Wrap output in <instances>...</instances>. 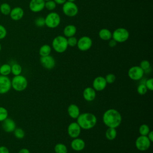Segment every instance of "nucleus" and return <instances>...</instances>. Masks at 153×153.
<instances>
[{"label":"nucleus","instance_id":"nucleus-31","mask_svg":"<svg viewBox=\"0 0 153 153\" xmlns=\"http://www.w3.org/2000/svg\"><path fill=\"white\" fill-rule=\"evenodd\" d=\"M13 133L14 136L19 139H22L24 138L25 136V132L22 128H16Z\"/></svg>","mask_w":153,"mask_h":153},{"label":"nucleus","instance_id":"nucleus-33","mask_svg":"<svg viewBox=\"0 0 153 153\" xmlns=\"http://www.w3.org/2000/svg\"><path fill=\"white\" fill-rule=\"evenodd\" d=\"M8 116V112L7 109L3 106H0V122H2L5 120Z\"/></svg>","mask_w":153,"mask_h":153},{"label":"nucleus","instance_id":"nucleus-47","mask_svg":"<svg viewBox=\"0 0 153 153\" xmlns=\"http://www.w3.org/2000/svg\"><path fill=\"white\" fill-rule=\"evenodd\" d=\"M44 1H50V0H44Z\"/></svg>","mask_w":153,"mask_h":153},{"label":"nucleus","instance_id":"nucleus-13","mask_svg":"<svg viewBox=\"0 0 153 153\" xmlns=\"http://www.w3.org/2000/svg\"><path fill=\"white\" fill-rule=\"evenodd\" d=\"M81 131V128L76 122L70 123L67 128L68 135L72 139L78 137Z\"/></svg>","mask_w":153,"mask_h":153},{"label":"nucleus","instance_id":"nucleus-12","mask_svg":"<svg viewBox=\"0 0 153 153\" xmlns=\"http://www.w3.org/2000/svg\"><path fill=\"white\" fill-rule=\"evenodd\" d=\"M39 60L42 66L46 69L51 70L53 69L56 65V60L54 58L50 55L41 57Z\"/></svg>","mask_w":153,"mask_h":153},{"label":"nucleus","instance_id":"nucleus-15","mask_svg":"<svg viewBox=\"0 0 153 153\" xmlns=\"http://www.w3.org/2000/svg\"><path fill=\"white\" fill-rule=\"evenodd\" d=\"M29 8L33 13L40 12L45 8V1L30 0L29 4Z\"/></svg>","mask_w":153,"mask_h":153},{"label":"nucleus","instance_id":"nucleus-29","mask_svg":"<svg viewBox=\"0 0 153 153\" xmlns=\"http://www.w3.org/2000/svg\"><path fill=\"white\" fill-rule=\"evenodd\" d=\"M149 131H150V128L148 125L146 124H143L140 125L139 128V133L140 135L147 136V134Z\"/></svg>","mask_w":153,"mask_h":153},{"label":"nucleus","instance_id":"nucleus-3","mask_svg":"<svg viewBox=\"0 0 153 153\" xmlns=\"http://www.w3.org/2000/svg\"><path fill=\"white\" fill-rule=\"evenodd\" d=\"M51 45L56 52L59 53H64L68 47L67 38L65 36L58 35L53 39Z\"/></svg>","mask_w":153,"mask_h":153},{"label":"nucleus","instance_id":"nucleus-46","mask_svg":"<svg viewBox=\"0 0 153 153\" xmlns=\"http://www.w3.org/2000/svg\"><path fill=\"white\" fill-rule=\"evenodd\" d=\"M1 44L0 43V51H1Z\"/></svg>","mask_w":153,"mask_h":153},{"label":"nucleus","instance_id":"nucleus-24","mask_svg":"<svg viewBox=\"0 0 153 153\" xmlns=\"http://www.w3.org/2000/svg\"><path fill=\"white\" fill-rule=\"evenodd\" d=\"M51 52V47L48 44L42 45L39 49V54L41 57L50 55Z\"/></svg>","mask_w":153,"mask_h":153},{"label":"nucleus","instance_id":"nucleus-11","mask_svg":"<svg viewBox=\"0 0 153 153\" xmlns=\"http://www.w3.org/2000/svg\"><path fill=\"white\" fill-rule=\"evenodd\" d=\"M11 88V81L8 76L0 75V94L8 93Z\"/></svg>","mask_w":153,"mask_h":153},{"label":"nucleus","instance_id":"nucleus-14","mask_svg":"<svg viewBox=\"0 0 153 153\" xmlns=\"http://www.w3.org/2000/svg\"><path fill=\"white\" fill-rule=\"evenodd\" d=\"M107 82L105 80V77L102 76H99L96 77L93 81V88L97 91H101L103 90L106 85Z\"/></svg>","mask_w":153,"mask_h":153},{"label":"nucleus","instance_id":"nucleus-43","mask_svg":"<svg viewBox=\"0 0 153 153\" xmlns=\"http://www.w3.org/2000/svg\"><path fill=\"white\" fill-rule=\"evenodd\" d=\"M18 153H30V151L27 149V148H22L21 149L19 150V151L18 152Z\"/></svg>","mask_w":153,"mask_h":153},{"label":"nucleus","instance_id":"nucleus-10","mask_svg":"<svg viewBox=\"0 0 153 153\" xmlns=\"http://www.w3.org/2000/svg\"><path fill=\"white\" fill-rule=\"evenodd\" d=\"M93 44L92 39L88 36H83L79 38L77 41L76 46L81 51H85L90 49Z\"/></svg>","mask_w":153,"mask_h":153},{"label":"nucleus","instance_id":"nucleus-34","mask_svg":"<svg viewBox=\"0 0 153 153\" xmlns=\"http://www.w3.org/2000/svg\"><path fill=\"white\" fill-rule=\"evenodd\" d=\"M147 91L148 89L143 83H140L137 87V92L139 94L144 95L147 93Z\"/></svg>","mask_w":153,"mask_h":153},{"label":"nucleus","instance_id":"nucleus-39","mask_svg":"<svg viewBox=\"0 0 153 153\" xmlns=\"http://www.w3.org/2000/svg\"><path fill=\"white\" fill-rule=\"evenodd\" d=\"M7 35V30L6 28L0 24V40L4 39Z\"/></svg>","mask_w":153,"mask_h":153},{"label":"nucleus","instance_id":"nucleus-42","mask_svg":"<svg viewBox=\"0 0 153 153\" xmlns=\"http://www.w3.org/2000/svg\"><path fill=\"white\" fill-rule=\"evenodd\" d=\"M147 137H148V139H149V140L152 142H153V131H151L148 133V134H147Z\"/></svg>","mask_w":153,"mask_h":153},{"label":"nucleus","instance_id":"nucleus-41","mask_svg":"<svg viewBox=\"0 0 153 153\" xmlns=\"http://www.w3.org/2000/svg\"><path fill=\"white\" fill-rule=\"evenodd\" d=\"M117 42L114 39H112V38H111V39L109 40L108 45H109L110 47H111V48H113V47H114L115 46H116V45H117Z\"/></svg>","mask_w":153,"mask_h":153},{"label":"nucleus","instance_id":"nucleus-23","mask_svg":"<svg viewBox=\"0 0 153 153\" xmlns=\"http://www.w3.org/2000/svg\"><path fill=\"white\" fill-rule=\"evenodd\" d=\"M117 136V131L116 128L112 127H108L105 131V137L109 140H114Z\"/></svg>","mask_w":153,"mask_h":153},{"label":"nucleus","instance_id":"nucleus-9","mask_svg":"<svg viewBox=\"0 0 153 153\" xmlns=\"http://www.w3.org/2000/svg\"><path fill=\"white\" fill-rule=\"evenodd\" d=\"M145 72L139 66H133L129 68L128 71V77L133 81H139L141 79Z\"/></svg>","mask_w":153,"mask_h":153},{"label":"nucleus","instance_id":"nucleus-2","mask_svg":"<svg viewBox=\"0 0 153 153\" xmlns=\"http://www.w3.org/2000/svg\"><path fill=\"white\" fill-rule=\"evenodd\" d=\"M97 117L91 112L80 114L76 118V123L81 129L90 130L95 127L97 124Z\"/></svg>","mask_w":153,"mask_h":153},{"label":"nucleus","instance_id":"nucleus-37","mask_svg":"<svg viewBox=\"0 0 153 153\" xmlns=\"http://www.w3.org/2000/svg\"><path fill=\"white\" fill-rule=\"evenodd\" d=\"M107 84H112L116 79V76L113 74H108L105 77Z\"/></svg>","mask_w":153,"mask_h":153},{"label":"nucleus","instance_id":"nucleus-8","mask_svg":"<svg viewBox=\"0 0 153 153\" xmlns=\"http://www.w3.org/2000/svg\"><path fill=\"white\" fill-rule=\"evenodd\" d=\"M151 142L149 140L147 136L140 135L137 137L135 141V146L140 151H145L151 146Z\"/></svg>","mask_w":153,"mask_h":153},{"label":"nucleus","instance_id":"nucleus-44","mask_svg":"<svg viewBox=\"0 0 153 153\" xmlns=\"http://www.w3.org/2000/svg\"><path fill=\"white\" fill-rule=\"evenodd\" d=\"M56 4H59V5H63L66 1V0H53Z\"/></svg>","mask_w":153,"mask_h":153},{"label":"nucleus","instance_id":"nucleus-18","mask_svg":"<svg viewBox=\"0 0 153 153\" xmlns=\"http://www.w3.org/2000/svg\"><path fill=\"white\" fill-rule=\"evenodd\" d=\"M9 15L13 20L19 21L23 18L24 16V10L20 7H16L11 9Z\"/></svg>","mask_w":153,"mask_h":153},{"label":"nucleus","instance_id":"nucleus-27","mask_svg":"<svg viewBox=\"0 0 153 153\" xmlns=\"http://www.w3.org/2000/svg\"><path fill=\"white\" fill-rule=\"evenodd\" d=\"M11 10V7L10 5L8 3L4 2L0 5V12L4 16L9 15Z\"/></svg>","mask_w":153,"mask_h":153},{"label":"nucleus","instance_id":"nucleus-30","mask_svg":"<svg viewBox=\"0 0 153 153\" xmlns=\"http://www.w3.org/2000/svg\"><path fill=\"white\" fill-rule=\"evenodd\" d=\"M144 71V72L148 73V71H151V64L150 62L147 60H143L140 63L139 66Z\"/></svg>","mask_w":153,"mask_h":153},{"label":"nucleus","instance_id":"nucleus-36","mask_svg":"<svg viewBox=\"0 0 153 153\" xmlns=\"http://www.w3.org/2000/svg\"><path fill=\"white\" fill-rule=\"evenodd\" d=\"M77 41H78V39L74 36L67 38L68 45V46H70V47H75V46L76 45Z\"/></svg>","mask_w":153,"mask_h":153},{"label":"nucleus","instance_id":"nucleus-4","mask_svg":"<svg viewBox=\"0 0 153 153\" xmlns=\"http://www.w3.org/2000/svg\"><path fill=\"white\" fill-rule=\"evenodd\" d=\"M11 87L17 91H22L25 90L28 85L27 79L26 78L20 75L14 76L12 79H11Z\"/></svg>","mask_w":153,"mask_h":153},{"label":"nucleus","instance_id":"nucleus-45","mask_svg":"<svg viewBox=\"0 0 153 153\" xmlns=\"http://www.w3.org/2000/svg\"><path fill=\"white\" fill-rule=\"evenodd\" d=\"M66 1H69V2H75V0H66Z\"/></svg>","mask_w":153,"mask_h":153},{"label":"nucleus","instance_id":"nucleus-20","mask_svg":"<svg viewBox=\"0 0 153 153\" xmlns=\"http://www.w3.org/2000/svg\"><path fill=\"white\" fill-rule=\"evenodd\" d=\"M67 112L69 116L73 119H76L80 114V110L79 107L74 103H72L68 106L67 108Z\"/></svg>","mask_w":153,"mask_h":153},{"label":"nucleus","instance_id":"nucleus-7","mask_svg":"<svg viewBox=\"0 0 153 153\" xmlns=\"http://www.w3.org/2000/svg\"><path fill=\"white\" fill-rule=\"evenodd\" d=\"M62 11L65 16L72 17L77 15L78 13V7L74 2L66 1L63 4Z\"/></svg>","mask_w":153,"mask_h":153},{"label":"nucleus","instance_id":"nucleus-6","mask_svg":"<svg viewBox=\"0 0 153 153\" xmlns=\"http://www.w3.org/2000/svg\"><path fill=\"white\" fill-rule=\"evenodd\" d=\"M130 33L127 29L124 27H119L116 29L112 33V38L117 42H124L129 38Z\"/></svg>","mask_w":153,"mask_h":153},{"label":"nucleus","instance_id":"nucleus-26","mask_svg":"<svg viewBox=\"0 0 153 153\" xmlns=\"http://www.w3.org/2000/svg\"><path fill=\"white\" fill-rule=\"evenodd\" d=\"M22 72V68L19 63H15L11 65V73H12L14 76L20 75Z\"/></svg>","mask_w":153,"mask_h":153},{"label":"nucleus","instance_id":"nucleus-22","mask_svg":"<svg viewBox=\"0 0 153 153\" xmlns=\"http://www.w3.org/2000/svg\"><path fill=\"white\" fill-rule=\"evenodd\" d=\"M99 38L103 41H109L112 38V32L110 30L106 28H103L99 32Z\"/></svg>","mask_w":153,"mask_h":153},{"label":"nucleus","instance_id":"nucleus-21","mask_svg":"<svg viewBox=\"0 0 153 153\" xmlns=\"http://www.w3.org/2000/svg\"><path fill=\"white\" fill-rule=\"evenodd\" d=\"M76 33V27L74 25H68L63 29V33L66 38L74 36Z\"/></svg>","mask_w":153,"mask_h":153},{"label":"nucleus","instance_id":"nucleus-40","mask_svg":"<svg viewBox=\"0 0 153 153\" xmlns=\"http://www.w3.org/2000/svg\"><path fill=\"white\" fill-rule=\"evenodd\" d=\"M0 153H10V151L7 146H0Z\"/></svg>","mask_w":153,"mask_h":153},{"label":"nucleus","instance_id":"nucleus-16","mask_svg":"<svg viewBox=\"0 0 153 153\" xmlns=\"http://www.w3.org/2000/svg\"><path fill=\"white\" fill-rule=\"evenodd\" d=\"M16 128L15 121L10 118L7 117L2 121V128L6 133H12Z\"/></svg>","mask_w":153,"mask_h":153},{"label":"nucleus","instance_id":"nucleus-38","mask_svg":"<svg viewBox=\"0 0 153 153\" xmlns=\"http://www.w3.org/2000/svg\"><path fill=\"white\" fill-rule=\"evenodd\" d=\"M144 84L148 90H150V91L153 90V79L152 78L147 79L145 81Z\"/></svg>","mask_w":153,"mask_h":153},{"label":"nucleus","instance_id":"nucleus-1","mask_svg":"<svg viewBox=\"0 0 153 153\" xmlns=\"http://www.w3.org/2000/svg\"><path fill=\"white\" fill-rule=\"evenodd\" d=\"M102 121L108 127L117 128L121 123L122 116L117 109L111 108L103 113Z\"/></svg>","mask_w":153,"mask_h":153},{"label":"nucleus","instance_id":"nucleus-17","mask_svg":"<svg viewBox=\"0 0 153 153\" xmlns=\"http://www.w3.org/2000/svg\"><path fill=\"white\" fill-rule=\"evenodd\" d=\"M82 96L85 100L92 102L96 97V91L93 87H87L84 89Z\"/></svg>","mask_w":153,"mask_h":153},{"label":"nucleus","instance_id":"nucleus-19","mask_svg":"<svg viewBox=\"0 0 153 153\" xmlns=\"http://www.w3.org/2000/svg\"><path fill=\"white\" fill-rule=\"evenodd\" d=\"M71 146L72 149L75 151H81L84 149L85 143L83 139L76 137L73 139L71 143Z\"/></svg>","mask_w":153,"mask_h":153},{"label":"nucleus","instance_id":"nucleus-5","mask_svg":"<svg viewBox=\"0 0 153 153\" xmlns=\"http://www.w3.org/2000/svg\"><path fill=\"white\" fill-rule=\"evenodd\" d=\"M60 16L56 12H51L45 17V25L51 29L57 27L60 23Z\"/></svg>","mask_w":153,"mask_h":153},{"label":"nucleus","instance_id":"nucleus-28","mask_svg":"<svg viewBox=\"0 0 153 153\" xmlns=\"http://www.w3.org/2000/svg\"><path fill=\"white\" fill-rule=\"evenodd\" d=\"M54 149L56 153H68L67 146L62 143H58L56 144Z\"/></svg>","mask_w":153,"mask_h":153},{"label":"nucleus","instance_id":"nucleus-32","mask_svg":"<svg viewBox=\"0 0 153 153\" xmlns=\"http://www.w3.org/2000/svg\"><path fill=\"white\" fill-rule=\"evenodd\" d=\"M56 3L53 0L45 1V8L49 11L54 10L56 7Z\"/></svg>","mask_w":153,"mask_h":153},{"label":"nucleus","instance_id":"nucleus-35","mask_svg":"<svg viewBox=\"0 0 153 153\" xmlns=\"http://www.w3.org/2000/svg\"><path fill=\"white\" fill-rule=\"evenodd\" d=\"M35 24L37 27H42L45 26V18L42 17H36L35 20Z\"/></svg>","mask_w":153,"mask_h":153},{"label":"nucleus","instance_id":"nucleus-25","mask_svg":"<svg viewBox=\"0 0 153 153\" xmlns=\"http://www.w3.org/2000/svg\"><path fill=\"white\" fill-rule=\"evenodd\" d=\"M11 74V65L8 63H4L0 66V75L8 76Z\"/></svg>","mask_w":153,"mask_h":153}]
</instances>
